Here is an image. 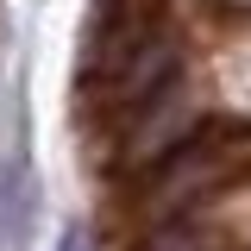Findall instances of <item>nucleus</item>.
Segmentation results:
<instances>
[{
    "label": "nucleus",
    "mask_w": 251,
    "mask_h": 251,
    "mask_svg": "<svg viewBox=\"0 0 251 251\" xmlns=\"http://www.w3.org/2000/svg\"><path fill=\"white\" fill-rule=\"evenodd\" d=\"M57 251H88V232H82V226H69V232H63V245Z\"/></svg>",
    "instance_id": "1"
}]
</instances>
